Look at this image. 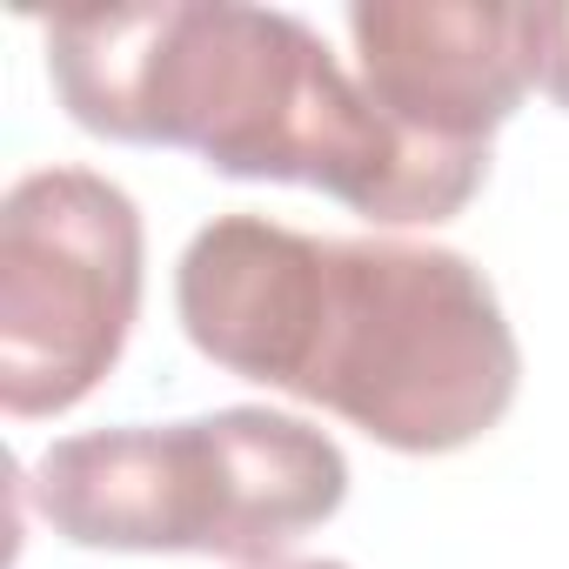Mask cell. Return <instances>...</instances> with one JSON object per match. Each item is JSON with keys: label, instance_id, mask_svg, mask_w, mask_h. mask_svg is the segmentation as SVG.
<instances>
[{"label": "cell", "instance_id": "obj_1", "mask_svg": "<svg viewBox=\"0 0 569 569\" xmlns=\"http://www.w3.org/2000/svg\"><path fill=\"white\" fill-rule=\"evenodd\" d=\"M174 316L214 369L316 402L396 456L482 442L522 389L496 281L436 241H329L214 214L181 248Z\"/></svg>", "mask_w": 569, "mask_h": 569}, {"label": "cell", "instance_id": "obj_2", "mask_svg": "<svg viewBox=\"0 0 569 569\" xmlns=\"http://www.w3.org/2000/svg\"><path fill=\"white\" fill-rule=\"evenodd\" d=\"M41 34L68 121L101 141L188 148L228 181L322 188L376 228H436L489 181L409 148L302 14L148 0L54 14Z\"/></svg>", "mask_w": 569, "mask_h": 569}, {"label": "cell", "instance_id": "obj_3", "mask_svg": "<svg viewBox=\"0 0 569 569\" xmlns=\"http://www.w3.org/2000/svg\"><path fill=\"white\" fill-rule=\"evenodd\" d=\"M28 496L74 549L221 556L261 569L349 502V456L302 416L214 409L68 436L41 449Z\"/></svg>", "mask_w": 569, "mask_h": 569}, {"label": "cell", "instance_id": "obj_4", "mask_svg": "<svg viewBox=\"0 0 569 569\" xmlns=\"http://www.w3.org/2000/svg\"><path fill=\"white\" fill-rule=\"evenodd\" d=\"M148 234L121 181L34 168L0 201V409L48 422L81 409L141 316Z\"/></svg>", "mask_w": 569, "mask_h": 569}, {"label": "cell", "instance_id": "obj_5", "mask_svg": "<svg viewBox=\"0 0 569 569\" xmlns=\"http://www.w3.org/2000/svg\"><path fill=\"white\" fill-rule=\"evenodd\" d=\"M356 74L409 148L482 168L496 128L522 108L529 54L522 8L509 0H356Z\"/></svg>", "mask_w": 569, "mask_h": 569}, {"label": "cell", "instance_id": "obj_6", "mask_svg": "<svg viewBox=\"0 0 569 569\" xmlns=\"http://www.w3.org/2000/svg\"><path fill=\"white\" fill-rule=\"evenodd\" d=\"M522 54H529V81L569 114V8L562 0L522 8Z\"/></svg>", "mask_w": 569, "mask_h": 569}, {"label": "cell", "instance_id": "obj_7", "mask_svg": "<svg viewBox=\"0 0 569 569\" xmlns=\"http://www.w3.org/2000/svg\"><path fill=\"white\" fill-rule=\"evenodd\" d=\"M261 569H349V562H336V556H302V562H261Z\"/></svg>", "mask_w": 569, "mask_h": 569}]
</instances>
